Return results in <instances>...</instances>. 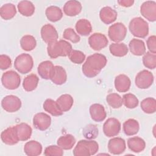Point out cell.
Segmentation results:
<instances>
[{
	"instance_id": "obj_36",
	"label": "cell",
	"mask_w": 156,
	"mask_h": 156,
	"mask_svg": "<svg viewBox=\"0 0 156 156\" xmlns=\"http://www.w3.org/2000/svg\"><path fill=\"white\" fill-rule=\"evenodd\" d=\"M39 82V78L35 74H30L26 76L23 82V87L26 91H32L36 89Z\"/></svg>"
},
{
	"instance_id": "obj_10",
	"label": "cell",
	"mask_w": 156,
	"mask_h": 156,
	"mask_svg": "<svg viewBox=\"0 0 156 156\" xmlns=\"http://www.w3.org/2000/svg\"><path fill=\"white\" fill-rule=\"evenodd\" d=\"M121 130V123L115 118H110L103 125V132L107 137H112L118 135Z\"/></svg>"
},
{
	"instance_id": "obj_39",
	"label": "cell",
	"mask_w": 156,
	"mask_h": 156,
	"mask_svg": "<svg viewBox=\"0 0 156 156\" xmlns=\"http://www.w3.org/2000/svg\"><path fill=\"white\" fill-rule=\"evenodd\" d=\"M108 104L113 108H119L122 104V98L117 93H110L106 97Z\"/></svg>"
},
{
	"instance_id": "obj_33",
	"label": "cell",
	"mask_w": 156,
	"mask_h": 156,
	"mask_svg": "<svg viewBox=\"0 0 156 156\" xmlns=\"http://www.w3.org/2000/svg\"><path fill=\"white\" fill-rule=\"evenodd\" d=\"M46 18L51 22H56L60 20L63 16V13L60 8L57 6L51 5L46 8L45 11Z\"/></svg>"
},
{
	"instance_id": "obj_5",
	"label": "cell",
	"mask_w": 156,
	"mask_h": 156,
	"mask_svg": "<svg viewBox=\"0 0 156 156\" xmlns=\"http://www.w3.org/2000/svg\"><path fill=\"white\" fill-rule=\"evenodd\" d=\"M34 66V60L29 54H21L17 56L14 62L15 68L21 74L29 73Z\"/></svg>"
},
{
	"instance_id": "obj_12",
	"label": "cell",
	"mask_w": 156,
	"mask_h": 156,
	"mask_svg": "<svg viewBox=\"0 0 156 156\" xmlns=\"http://www.w3.org/2000/svg\"><path fill=\"white\" fill-rule=\"evenodd\" d=\"M140 13L148 21H155L156 20V2L154 1L144 2L140 7Z\"/></svg>"
},
{
	"instance_id": "obj_8",
	"label": "cell",
	"mask_w": 156,
	"mask_h": 156,
	"mask_svg": "<svg viewBox=\"0 0 156 156\" xmlns=\"http://www.w3.org/2000/svg\"><path fill=\"white\" fill-rule=\"evenodd\" d=\"M154 76L152 73L146 69L140 71L136 76L135 83L136 86L140 89H147L153 83Z\"/></svg>"
},
{
	"instance_id": "obj_25",
	"label": "cell",
	"mask_w": 156,
	"mask_h": 156,
	"mask_svg": "<svg viewBox=\"0 0 156 156\" xmlns=\"http://www.w3.org/2000/svg\"><path fill=\"white\" fill-rule=\"evenodd\" d=\"M127 146L131 151L139 153L145 149L146 143L143 138L139 136H133L128 139Z\"/></svg>"
},
{
	"instance_id": "obj_26",
	"label": "cell",
	"mask_w": 156,
	"mask_h": 156,
	"mask_svg": "<svg viewBox=\"0 0 156 156\" xmlns=\"http://www.w3.org/2000/svg\"><path fill=\"white\" fill-rule=\"evenodd\" d=\"M54 66L52 62L49 60L43 61L41 62L38 66V73L41 78L46 80L50 79Z\"/></svg>"
},
{
	"instance_id": "obj_47",
	"label": "cell",
	"mask_w": 156,
	"mask_h": 156,
	"mask_svg": "<svg viewBox=\"0 0 156 156\" xmlns=\"http://www.w3.org/2000/svg\"><path fill=\"white\" fill-rule=\"evenodd\" d=\"M146 44L147 46V49L149 52L153 54L156 53V37L155 35L150 36L147 41Z\"/></svg>"
},
{
	"instance_id": "obj_43",
	"label": "cell",
	"mask_w": 156,
	"mask_h": 156,
	"mask_svg": "<svg viewBox=\"0 0 156 156\" xmlns=\"http://www.w3.org/2000/svg\"><path fill=\"white\" fill-rule=\"evenodd\" d=\"M63 37L64 39L69 40L73 43H78L80 40V36L75 32L73 28H66L65 29L63 34Z\"/></svg>"
},
{
	"instance_id": "obj_16",
	"label": "cell",
	"mask_w": 156,
	"mask_h": 156,
	"mask_svg": "<svg viewBox=\"0 0 156 156\" xmlns=\"http://www.w3.org/2000/svg\"><path fill=\"white\" fill-rule=\"evenodd\" d=\"M2 142L7 145H14L19 141L15 126L7 128L1 134Z\"/></svg>"
},
{
	"instance_id": "obj_24",
	"label": "cell",
	"mask_w": 156,
	"mask_h": 156,
	"mask_svg": "<svg viewBox=\"0 0 156 156\" xmlns=\"http://www.w3.org/2000/svg\"><path fill=\"white\" fill-rule=\"evenodd\" d=\"M130 52L136 56H141L146 52V46L143 41L141 40L133 38L129 44Z\"/></svg>"
},
{
	"instance_id": "obj_40",
	"label": "cell",
	"mask_w": 156,
	"mask_h": 156,
	"mask_svg": "<svg viewBox=\"0 0 156 156\" xmlns=\"http://www.w3.org/2000/svg\"><path fill=\"white\" fill-rule=\"evenodd\" d=\"M123 104L127 108H135L138 105L139 101L136 96L132 93H126L122 96Z\"/></svg>"
},
{
	"instance_id": "obj_2",
	"label": "cell",
	"mask_w": 156,
	"mask_h": 156,
	"mask_svg": "<svg viewBox=\"0 0 156 156\" xmlns=\"http://www.w3.org/2000/svg\"><path fill=\"white\" fill-rule=\"evenodd\" d=\"M72 50L71 44L63 40H60L48 44L47 47L48 54L51 58L68 56Z\"/></svg>"
},
{
	"instance_id": "obj_46",
	"label": "cell",
	"mask_w": 156,
	"mask_h": 156,
	"mask_svg": "<svg viewBox=\"0 0 156 156\" xmlns=\"http://www.w3.org/2000/svg\"><path fill=\"white\" fill-rule=\"evenodd\" d=\"M12 60L9 56L1 54L0 55V68L2 70H5L8 69L11 66Z\"/></svg>"
},
{
	"instance_id": "obj_17",
	"label": "cell",
	"mask_w": 156,
	"mask_h": 156,
	"mask_svg": "<svg viewBox=\"0 0 156 156\" xmlns=\"http://www.w3.org/2000/svg\"><path fill=\"white\" fill-rule=\"evenodd\" d=\"M50 79L54 83L58 85L65 83L67 80V74L65 69L61 66H54Z\"/></svg>"
},
{
	"instance_id": "obj_19",
	"label": "cell",
	"mask_w": 156,
	"mask_h": 156,
	"mask_svg": "<svg viewBox=\"0 0 156 156\" xmlns=\"http://www.w3.org/2000/svg\"><path fill=\"white\" fill-rule=\"evenodd\" d=\"M118 16L117 12L110 7H102L99 12L101 20L106 24H110L116 21Z\"/></svg>"
},
{
	"instance_id": "obj_14",
	"label": "cell",
	"mask_w": 156,
	"mask_h": 156,
	"mask_svg": "<svg viewBox=\"0 0 156 156\" xmlns=\"http://www.w3.org/2000/svg\"><path fill=\"white\" fill-rule=\"evenodd\" d=\"M126 149L125 140L120 137H114L108 143V149L110 153L114 155L122 154Z\"/></svg>"
},
{
	"instance_id": "obj_9",
	"label": "cell",
	"mask_w": 156,
	"mask_h": 156,
	"mask_svg": "<svg viewBox=\"0 0 156 156\" xmlns=\"http://www.w3.org/2000/svg\"><path fill=\"white\" fill-rule=\"evenodd\" d=\"M2 108L9 113H13L18 111L21 107L20 99L15 95H8L5 96L1 101Z\"/></svg>"
},
{
	"instance_id": "obj_13",
	"label": "cell",
	"mask_w": 156,
	"mask_h": 156,
	"mask_svg": "<svg viewBox=\"0 0 156 156\" xmlns=\"http://www.w3.org/2000/svg\"><path fill=\"white\" fill-rule=\"evenodd\" d=\"M41 37L43 40L48 44L57 41L58 37L57 30L50 24H46L41 27Z\"/></svg>"
},
{
	"instance_id": "obj_48",
	"label": "cell",
	"mask_w": 156,
	"mask_h": 156,
	"mask_svg": "<svg viewBox=\"0 0 156 156\" xmlns=\"http://www.w3.org/2000/svg\"><path fill=\"white\" fill-rule=\"evenodd\" d=\"M118 4L122 7H129L132 6L133 3H134V1L133 0H120V1H118Z\"/></svg>"
},
{
	"instance_id": "obj_45",
	"label": "cell",
	"mask_w": 156,
	"mask_h": 156,
	"mask_svg": "<svg viewBox=\"0 0 156 156\" xmlns=\"http://www.w3.org/2000/svg\"><path fill=\"white\" fill-rule=\"evenodd\" d=\"M83 134L85 138L88 140L96 138L98 135V129L96 126L90 124L84 128Z\"/></svg>"
},
{
	"instance_id": "obj_4",
	"label": "cell",
	"mask_w": 156,
	"mask_h": 156,
	"mask_svg": "<svg viewBox=\"0 0 156 156\" xmlns=\"http://www.w3.org/2000/svg\"><path fill=\"white\" fill-rule=\"evenodd\" d=\"M129 28L131 34L138 38H145L149 34L148 23L141 17L133 18L130 21Z\"/></svg>"
},
{
	"instance_id": "obj_15",
	"label": "cell",
	"mask_w": 156,
	"mask_h": 156,
	"mask_svg": "<svg viewBox=\"0 0 156 156\" xmlns=\"http://www.w3.org/2000/svg\"><path fill=\"white\" fill-rule=\"evenodd\" d=\"M51 123V117L45 113H38L35 114L33 118V124L34 127L40 130L43 131L48 129Z\"/></svg>"
},
{
	"instance_id": "obj_18",
	"label": "cell",
	"mask_w": 156,
	"mask_h": 156,
	"mask_svg": "<svg viewBox=\"0 0 156 156\" xmlns=\"http://www.w3.org/2000/svg\"><path fill=\"white\" fill-rule=\"evenodd\" d=\"M90 114L91 119L96 122H101L104 121L107 113L104 106L100 104H93L90 107Z\"/></svg>"
},
{
	"instance_id": "obj_35",
	"label": "cell",
	"mask_w": 156,
	"mask_h": 156,
	"mask_svg": "<svg viewBox=\"0 0 156 156\" xmlns=\"http://www.w3.org/2000/svg\"><path fill=\"white\" fill-rule=\"evenodd\" d=\"M16 13V9L15 5L7 3L2 5L0 8V15L5 20L13 18Z\"/></svg>"
},
{
	"instance_id": "obj_21",
	"label": "cell",
	"mask_w": 156,
	"mask_h": 156,
	"mask_svg": "<svg viewBox=\"0 0 156 156\" xmlns=\"http://www.w3.org/2000/svg\"><path fill=\"white\" fill-rule=\"evenodd\" d=\"M82 5L78 1H68L63 6L65 14L69 16H74L79 14L82 10Z\"/></svg>"
},
{
	"instance_id": "obj_31",
	"label": "cell",
	"mask_w": 156,
	"mask_h": 156,
	"mask_svg": "<svg viewBox=\"0 0 156 156\" xmlns=\"http://www.w3.org/2000/svg\"><path fill=\"white\" fill-rule=\"evenodd\" d=\"M18 10L22 15L24 16H30L35 12V6L34 4L29 1H21L17 5Z\"/></svg>"
},
{
	"instance_id": "obj_34",
	"label": "cell",
	"mask_w": 156,
	"mask_h": 156,
	"mask_svg": "<svg viewBox=\"0 0 156 156\" xmlns=\"http://www.w3.org/2000/svg\"><path fill=\"white\" fill-rule=\"evenodd\" d=\"M110 53L116 57H123L127 54L129 49L123 43H114L109 46Z\"/></svg>"
},
{
	"instance_id": "obj_6",
	"label": "cell",
	"mask_w": 156,
	"mask_h": 156,
	"mask_svg": "<svg viewBox=\"0 0 156 156\" xmlns=\"http://www.w3.org/2000/svg\"><path fill=\"white\" fill-rule=\"evenodd\" d=\"M1 82L5 88L15 90L20 85L21 78L20 75L15 71H7L2 74Z\"/></svg>"
},
{
	"instance_id": "obj_22",
	"label": "cell",
	"mask_w": 156,
	"mask_h": 156,
	"mask_svg": "<svg viewBox=\"0 0 156 156\" xmlns=\"http://www.w3.org/2000/svg\"><path fill=\"white\" fill-rule=\"evenodd\" d=\"M24 151L27 155L37 156L41 154L42 146L38 141L30 140L25 144Z\"/></svg>"
},
{
	"instance_id": "obj_44",
	"label": "cell",
	"mask_w": 156,
	"mask_h": 156,
	"mask_svg": "<svg viewBox=\"0 0 156 156\" xmlns=\"http://www.w3.org/2000/svg\"><path fill=\"white\" fill-rule=\"evenodd\" d=\"M44 155L46 156H62L63 155V149L58 145L49 146L45 148Z\"/></svg>"
},
{
	"instance_id": "obj_29",
	"label": "cell",
	"mask_w": 156,
	"mask_h": 156,
	"mask_svg": "<svg viewBox=\"0 0 156 156\" xmlns=\"http://www.w3.org/2000/svg\"><path fill=\"white\" fill-rule=\"evenodd\" d=\"M78 34L82 36H88L92 31V26L90 22L87 19L78 20L75 26Z\"/></svg>"
},
{
	"instance_id": "obj_42",
	"label": "cell",
	"mask_w": 156,
	"mask_h": 156,
	"mask_svg": "<svg viewBox=\"0 0 156 156\" xmlns=\"http://www.w3.org/2000/svg\"><path fill=\"white\" fill-rule=\"evenodd\" d=\"M69 60L74 63L81 64L85 60V55L80 51L73 49L68 55Z\"/></svg>"
},
{
	"instance_id": "obj_27",
	"label": "cell",
	"mask_w": 156,
	"mask_h": 156,
	"mask_svg": "<svg viewBox=\"0 0 156 156\" xmlns=\"http://www.w3.org/2000/svg\"><path fill=\"white\" fill-rule=\"evenodd\" d=\"M44 110L54 116H58L63 115V112L59 108L56 101L52 99H47L43 105Z\"/></svg>"
},
{
	"instance_id": "obj_41",
	"label": "cell",
	"mask_w": 156,
	"mask_h": 156,
	"mask_svg": "<svg viewBox=\"0 0 156 156\" xmlns=\"http://www.w3.org/2000/svg\"><path fill=\"white\" fill-rule=\"evenodd\" d=\"M144 66L150 69H154L156 67V55L148 51L144 53L143 57Z\"/></svg>"
},
{
	"instance_id": "obj_37",
	"label": "cell",
	"mask_w": 156,
	"mask_h": 156,
	"mask_svg": "<svg viewBox=\"0 0 156 156\" xmlns=\"http://www.w3.org/2000/svg\"><path fill=\"white\" fill-rule=\"evenodd\" d=\"M20 45L23 50L26 51H30L35 48L37 41L34 36L30 35H26L21 38Z\"/></svg>"
},
{
	"instance_id": "obj_23",
	"label": "cell",
	"mask_w": 156,
	"mask_h": 156,
	"mask_svg": "<svg viewBox=\"0 0 156 156\" xmlns=\"http://www.w3.org/2000/svg\"><path fill=\"white\" fill-rule=\"evenodd\" d=\"M17 135L19 141H25L28 140L32 135V129L31 127L26 123L22 122L15 126Z\"/></svg>"
},
{
	"instance_id": "obj_28",
	"label": "cell",
	"mask_w": 156,
	"mask_h": 156,
	"mask_svg": "<svg viewBox=\"0 0 156 156\" xmlns=\"http://www.w3.org/2000/svg\"><path fill=\"white\" fill-rule=\"evenodd\" d=\"M124 133L127 136H132L136 134L140 129L138 122L134 119H129L126 121L122 125Z\"/></svg>"
},
{
	"instance_id": "obj_11",
	"label": "cell",
	"mask_w": 156,
	"mask_h": 156,
	"mask_svg": "<svg viewBox=\"0 0 156 156\" xmlns=\"http://www.w3.org/2000/svg\"><path fill=\"white\" fill-rule=\"evenodd\" d=\"M108 43L106 36L101 33H94L88 38V44L94 51H100L105 48Z\"/></svg>"
},
{
	"instance_id": "obj_20",
	"label": "cell",
	"mask_w": 156,
	"mask_h": 156,
	"mask_svg": "<svg viewBox=\"0 0 156 156\" xmlns=\"http://www.w3.org/2000/svg\"><path fill=\"white\" fill-rule=\"evenodd\" d=\"M130 85L131 81L127 76L121 74L115 77V87L118 92H127L130 89Z\"/></svg>"
},
{
	"instance_id": "obj_32",
	"label": "cell",
	"mask_w": 156,
	"mask_h": 156,
	"mask_svg": "<svg viewBox=\"0 0 156 156\" xmlns=\"http://www.w3.org/2000/svg\"><path fill=\"white\" fill-rule=\"evenodd\" d=\"M76 139L71 134H66L58 138L57 143L58 146L64 150H69L76 143Z\"/></svg>"
},
{
	"instance_id": "obj_38",
	"label": "cell",
	"mask_w": 156,
	"mask_h": 156,
	"mask_svg": "<svg viewBox=\"0 0 156 156\" xmlns=\"http://www.w3.org/2000/svg\"><path fill=\"white\" fill-rule=\"evenodd\" d=\"M141 110L146 113L152 114L156 111V100L153 98L144 99L140 104Z\"/></svg>"
},
{
	"instance_id": "obj_3",
	"label": "cell",
	"mask_w": 156,
	"mask_h": 156,
	"mask_svg": "<svg viewBox=\"0 0 156 156\" xmlns=\"http://www.w3.org/2000/svg\"><path fill=\"white\" fill-rule=\"evenodd\" d=\"M99 149L98 143L94 140H82L78 141L73 150L75 156H90L96 154Z\"/></svg>"
},
{
	"instance_id": "obj_1",
	"label": "cell",
	"mask_w": 156,
	"mask_h": 156,
	"mask_svg": "<svg viewBox=\"0 0 156 156\" xmlns=\"http://www.w3.org/2000/svg\"><path fill=\"white\" fill-rule=\"evenodd\" d=\"M107 62L106 57L99 53H95L87 57L82 65L83 74L89 78L96 76L104 68Z\"/></svg>"
},
{
	"instance_id": "obj_7",
	"label": "cell",
	"mask_w": 156,
	"mask_h": 156,
	"mask_svg": "<svg viewBox=\"0 0 156 156\" xmlns=\"http://www.w3.org/2000/svg\"><path fill=\"white\" fill-rule=\"evenodd\" d=\"M127 34V28L122 23H116L111 25L108 30L109 38L115 42L122 41Z\"/></svg>"
},
{
	"instance_id": "obj_30",
	"label": "cell",
	"mask_w": 156,
	"mask_h": 156,
	"mask_svg": "<svg viewBox=\"0 0 156 156\" xmlns=\"http://www.w3.org/2000/svg\"><path fill=\"white\" fill-rule=\"evenodd\" d=\"M59 108L63 112H67L69 110L74 103L73 97L68 94H64L61 95L56 101Z\"/></svg>"
}]
</instances>
